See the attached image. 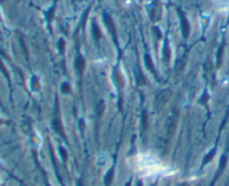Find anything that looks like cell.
<instances>
[{"label":"cell","instance_id":"obj_13","mask_svg":"<svg viewBox=\"0 0 229 186\" xmlns=\"http://www.w3.org/2000/svg\"><path fill=\"white\" fill-rule=\"evenodd\" d=\"M96 110H97V116L101 117L102 114H103V112H104V102H103V100H101V102H98Z\"/></svg>","mask_w":229,"mask_h":186},{"label":"cell","instance_id":"obj_24","mask_svg":"<svg viewBox=\"0 0 229 186\" xmlns=\"http://www.w3.org/2000/svg\"><path fill=\"white\" fill-rule=\"evenodd\" d=\"M63 186H64V185H63Z\"/></svg>","mask_w":229,"mask_h":186},{"label":"cell","instance_id":"obj_3","mask_svg":"<svg viewBox=\"0 0 229 186\" xmlns=\"http://www.w3.org/2000/svg\"><path fill=\"white\" fill-rule=\"evenodd\" d=\"M53 127H54V129L57 132L58 135H60L63 138H66V137H65V134H64V130H63V126H62V121H59L58 117H56L55 119L53 121Z\"/></svg>","mask_w":229,"mask_h":186},{"label":"cell","instance_id":"obj_9","mask_svg":"<svg viewBox=\"0 0 229 186\" xmlns=\"http://www.w3.org/2000/svg\"><path fill=\"white\" fill-rule=\"evenodd\" d=\"M0 71L2 73V75L6 77V79H7V81H8V84H9L10 86V77H9V74H8V71H7V69H6V67L5 65H4V62H2V60L0 59Z\"/></svg>","mask_w":229,"mask_h":186},{"label":"cell","instance_id":"obj_14","mask_svg":"<svg viewBox=\"0 0 229 186\" xmlns=\"http://www.w3.org/2000/svg\"><path fill=\"white\" fill-rule=\"evenodd\" d=\"M163 54H164V61L165 62H168V61L170 60V49H168V46L164 47Z\"/></svg>","mask_w":229,"mask_h":186},{"label":"cell","instance_id":"obj_2","mask_svg":"<svg viewBox=\"0 0 229 186\" xmlns=\"http://www.w3.org/2000/svg\"><path fill=\"white\" fill-rule=\"evenodd\" d=\"M170 92L169 90H163V92H161L156 98V110H159L161 108L163 107V105H164L167 100H168V98L170 96Z\"/></svg>","mask_w":229,"mask_h":186},{"label":"cell","instance_id":"obj_5","mask_svg":"<svg viewBox=\"0 0 229 186\" xmlns=\"http://www.w3.org/2000/svg\"><path fill=\"white\" fill-rule=\"evenodd\" d=\"M144 61H145V66L149 70H151V73L153 75H156V69H154V66H153V62H152V59L150 58L149 55H145L144 56Z\"/></svg>","mask_w":229,"mask_h":186},{"label":"cell","instance_id":"obj_18","mask_svg":"<svg viewBox=\"0 0 229 186\" xmlns=\"http://www.w3.org/2000/svg\"><path fill=\"white\" fill-rule=\"evenodd\" d=\"M79 125H81V129H82L83 132V130H84V121H83V119L79 121Z\"/></svg>","mask_w":229,"mask_h":186},{"label":"cell","instance_id":"obj_6","mask_svg":"<svg viewBox=\"0 0 229 186\" xmlns=\"http://www.w3.org/2000/svg\"><path fill=\"white\" fill-rule=\"evenodd\" d=\"M113 178H114V169L113 168H111L109 173L105 175V179H104V183H105L106 186H110L112 184V182H113Z\"/></svg>","mask_w":229,"mask_h":186},{"label":"cell","instance_id":"obj_16","mask_svg":"<svg viewBox=\"0 0 229 186\" xmlns=\"http://www.w3.org/2000/svg\"><path fill=\"white\" fill-rule=\"evenodd\" d=\"M221 54H222V48H220L219 51H218V58H217V65L220 66V61H221Z\"/></svg>","mask_w":229,"mask_h":186},{"label":"cell","instance_id":"obj_11","mask_svg":"<svg viewBox=\"0 0 229 186\" xmlns=\"http://www.w3.org/2000/svg\"><path fill=\"white\" fill-rule=\"evenodd\" d=\"M215 156V149H212V150H210V153L207 155L206 157L203 158V162H202V165H206V164H208L209 162L211 161V158Z\"/></svg>","mask_w":229,"mask_h":186},{"label":"cell","instance_id":"obj_17","mask_svg":"<svg viewBox=\"0 0 229 186\" xmlns=\"http://www.w3.org/2000/svg\"><path fill=\"white\" fill-rule=\"evenodd\" d=\"M60 155H63V159H64V162L67 161V154H66V150L64 148H62L60 147Z\"/></svg>","mask_w":229,"mask_h":186},{"label":"cell","instance_id":"obj_8","mask_svg":"<svg viewBox=\"0 0 229 186\" xmlns=\"http://www.w3.org/2000/svg\"><path fill=\"white\" fill-rule=\"evenodd\" d=\"M148 126H149V123H148V114L145 110H143L142 113V132H147Z\"/></svg>","mask_w":229,"mask_h":186},{"label":"cell","instance_id":"obj_22","mask_svg":"<svg viewBox=\"0 0 229 186\" xmlns=\"http://www.w3.org/2000/svg\"><path fill=\"white\" fill-rule=\"evenodd\" d=\"M1 124H4V121H1V119H0V125H1Z\"/></svg>","mask_w":229,"mask_h":186},{"label":"cell","instance_id":"obj_23","mask_svg":"<svg viewBox=\"0 0 229 186\" xmlns=\"http://www.w3.org/2000/svg\"><path fill=\"white\" fill-rule=\"evenodd\" d=\"M47 186H48V185H47Z\"/></svg>","mask_w":229,"mask_h":186},{"label":"cell","instance_id":"obj_1","mask_svg":"<svg viewBox=\"0 0 229 186\" xmlns=\"http://www.w3.org/2000/svg\"><path fill=\"white\" fill-rule=\"evenodd\" d=\"M179 110L177 108H172V110L170 113V116L167 121V129H165V137H164V152L168 149V145H169L170 140L173 136L175 128H177V121H178Z\"/></svg>","mask_w":229,"mask_h":186},{"label":"cell","instance_id":"obj_15","mask_svg":"<svg viewBox=\"0 0 229 186\" xmlns=\"http://www.w3.org/2000/svg\"><path fill=\"white\" fill-rule=\"evenodd\" d=\"M62 90L64 93H70V86L67 83H64V84L62 85Z\"/></svg>","mask_w":229,"mask_h":186},{"label":"cell","instance_id":"obj_4","mask_svg":"<svg viewBox=\"0 0 229 186\" xmlns=\"http://www.w3.org/2000/svg\"><path fill=\"white\" fill-rule=\"evenodd\" d=\"M75 68H76L78 74H81V75L83 74L84 68H85V61H84L82 56H79L76 58V61H75Z\"/></svg>","mask_w":229,"mask_h":186},{"label":"cell","instance_id":"obj_20","mask_svg":"<svg viewBox=\"0 0 229 186\" xmlns=\"http://www.w3.org/2000/svg\"><path fill=\"white\" fill-rule=\"evenodd\" d=\"M137 186H143V184H142V182L140 181V182H137Z\"/></svg>","mask_w":229,"mask_h":186},{"label":"cell","instance_id":"obj_21","mask_svg":"<svg viewBox=\"0 0 229 186\" xmlns=\"http://www.w3.org/2000/svg\"><path fill=\"white\" fill-rule=\"evenodd\" d=\"M180 186H188V184H181Z\"/></svg>","mask_w":229,"mask_h":186},{"label":"cell","instance_id":"obj_19","mask_svg":"<svg viewBox=\"0 0 229 186\" xmlns=\"http://www.w3.org/2000/svg\"><path fill=\"white\" fill-rule=\"evenodd\" d=\"M77 186H84V185H83L82 181H78V182H77Z\"/></svg>","mask_w":229,"mask_h":186},{"label":"cell","instance_id":"obj_7","mask_svg":"<svg viewBox=\"0 0 229 186\" xmlns=\"http://www.w3.org/2000/svg\"><path fill=\"white\" fill-rule=\"evenodd\" d=\"M226 163H227V158H226V156H222V157H221V159H220L219 168H218V173H217V175H216V179L219 177V175L221 174V172L224 171L225 166H226Z\"/></svg>","mask_w":229,"mask_h":186},{"label":"cell","instance_id":"obj_12","mask_svg":"<svg viewBox=\"0 0 229 186\" xmlns=\"http://www.w3.org/2000/svg\"><path fill=\"white\" fill-rule=\"evenodd\" d=\"M184 66H186V62H184V58H182L181 60L179 61L178 64H177V66H175V70H177V74H178V71H179V74L181 73L183 70V68H184Z\"/></svg>","mask_w":229,"mask_h":186},{"label":"cell","instance_id":"obj_10","mask_svg":"<svg viewBox=\"0 0 229 186\" xmlns=\"http://www.w3.org/2000/svg\"><path fill=\"white\" fill-rule=\"evenodd\" d=\"M181 21H182V29H183V37L184 38H187L188 37V35H189V27H188V23L186 21V19H184V17H181Z\"/></svg>","mask_w":229,"mask_h":186}]
</instances>
